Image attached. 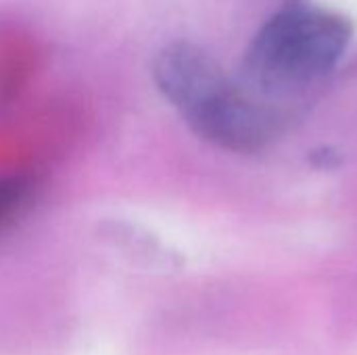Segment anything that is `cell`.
Instances as JSON below:
<instances>
[{"label": "cell", "instance_id": "3", "mask_svg": "<svg viewBox=\"0 0 357 355\" xmlns=\"http://www.w3.org/2000/svg\"><path fill=\"white\" fill-rule=\"evenodd\" d=\"M29 182L25 178H0V224L8 220L25 203Z\"/></svg>", "mask_w": 357, "mask_h": 355}, {"label": "cell", "instance_id": "1", "mask_svg": "<svg viewBox=\"0 0 357 355\" xmlns=\"http://www.w3.org/2000/svg\"><path fill=\"white\" fill-rule=\"evenodd\" d=\"M151 71L155 86L186 126L218 149L251 155L264 151L278 134L276 109L192 42L165 44Z\"/></svg>", "mask_w": 357, "mask_h": 355}, {"label": "cell", "instance_id": "2", "mask_svg": "<svg viewBox=\"0 0 357 355\" xmlns=\"http://www.w3.org/2000/svg\"><path fill=\"white\" fill-rule=\"evenodd\" d=\"M354 38L347 15L314 0H287L249 42L241 84L270 103L324 80Z\"/></svg>", "mask_w": 357, "mask_h": 355}]
</instances>
